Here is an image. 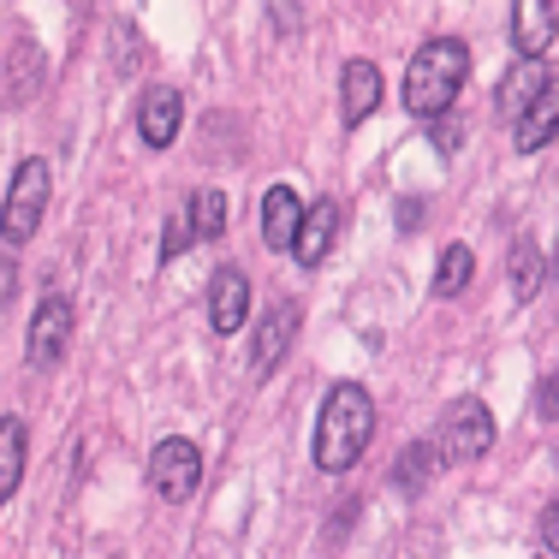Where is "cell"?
I'll return each instance as SVG.
<instances>
[{"instance_id": "cell-3", "label": "cell", "mask_w": 559, "mask_h": 559, "mask_svg": "<svg viewBox=\"0 0 559 559\" xmlns=\"http://www.w3.org/2000/svg\"><path fill=\"white\" fill-rule=\"evenodd\" d=\"M435 447H441V459L452 464H471L483 459L488 447H495V417H488L483 399H459V405L441 417V435H435Z\"/></svg>"}, {"instance_id": "cell-22", "label": "cell", "mask_w": 559, "mask_h": 559, "mask_svg": "<svg viewBox=\"0 0 559 559\" xmlns=\"http://www.w3.org/2000/svg\"><path fill=\"white\" fill-rule=\"evenodd\" d=\"M536 417H548V423H559V376H548L536 388Z\"/></svg>"}, {"instance_id": "cell-2", "label": "cell", "mask_w": 559, "mask_h": 559, "mask_svg": "<svg viewBox=\"0 0 559 559\" xmlns=\"http://www.w3.org/2000/svg\"><path fill=\"white\" fill-rule=\"evenodd\" d=\"M464 72H471V48L459 36H429V43L411 55L405 72V108L417 119H441L464 90Z\"/></svg>"}, {"instance_id": "cell-23", "label": "cell", "mask_w": 559, "mask_h": 559, "mask_svg": "<svg viewBox=\"0 0 559 559\" xmlns=\"http://www.w3.org/2000/svg\"><path fill=\"white\" fill-rule=\"evenodd\" d=\"M542 542H548V554H559V500L542 512Z\"/></svg>"}, {"instance_id": "cell-16", "label": "cell", "mask_w": 559, "mask_h": 559, "mask_svg": "<svg viewBox=\"0 0 559 559\" xmlns=\"http://www.w3.org/2000/svg\"><path fill=\"white\" fill-rule=\"evenodd\" d=\"M24 483V423L19 417H0V495H19Z\"/></svg>"}, {"instance_id": "cell-20", "label": "cell", "mask_w": 559, "mask_h": 559, "mask_svg": "<svg viewBox=\"0 0 559 559\" xmlns=\"http://www.w3.org/2000/svg\"><path fill=\"white\" fill-rule=\"evenodd\" d=\"M435 459H441V447H435V441L405 447V452H399V488H423L435 476Z\"/></svg>"}, {"instance_id": "cell-10", "label": "cell", "mask_w": 559, "mask_h": 559, "mask_svg": "<svg viewBox=\"0 0 559 559\" xmlns=\"http://www.w3.org/2000/svg\"><path fill=\"white\" fill-rule=\"evenodd\" d=\"M179 119H185L179 90H167V84L143 90V102H138V131H143V143H150V150H167V143L179 138Z\"/></svg>"}, {"instance_id": "cell-5", "label": "cell", "mask_w": 559, "mask_h": 559, "mask_svg": "<svg viewBox=\"0 0 559 559\" xmlns=\"http://www.w3.org/2000/svg\"><path fill=\"white\" fill-rule=\"evenodd\" d=\"M48 209V162H24L7 185V245H24Z\"/></svg>"}, {"instance_id": "cell-1", "label": "cell", "mask_w": 559, "mask_h": 559, "mask_svg": "<svg viewBox=\"0 0 559 559\" xmlns=\"http://www.w3.org/2000/svg\"><path fill=\"white\" fill-rule=\"evenodd\" d=\"M369 435H376V405H369V388L357 381H334L322 405V423H316V464L328 476H345L357 459H364Z\"/></svg>"}, {"instance_id": "cell-6", "label": "cell", "mask_w": 559, "mask_h": 559, "mask_svg": "<svg viewBox=\"0 0 559 559\" xmlns=\"http://www.w3.org/2000/svg\"><path fill=\"white\" fill-rule=\"evenodd\" d=\"M559 36V0H518L512 7V48L524 66H536Z\"/></svg>"}, {"instance_id": "cell-8", "label": "cell", "mask_w": 559, "mask_h": 559, "mask_svg": "<svg viewBox=\"0 0 559 559\" xmlns=\"http://www.w3.org/2000/svg\"><path fill=\"white\" fill-rule=\"evenodd\" d=\"M292 340H298V304H274V310L262 316V328H257V345H250V369H257V381L274 376L280 357L292 352Z\"/></svg>"}, {"instance_id": "cell-12", "label": "cell", "mask_w": 559, "mask_h": 559, "mask_svg": "<svg viewBox=\"0 0 559 559\" xmlns=\"http://www.w3.org/2000/svg\"><path fill=\"white\" fill-rule=\"evenodd\" d=\"M334 238H340V203H334V197H322V203L304 215V226H298V250H292V257H298L304 269H322V257L334 250Z\"/></svg>"}, {"instance_id": "cell-13", "label": "cell", "mask_w": 559, "mask_h": 559, "mask_svg": "<svg viewBox=\"0 0 559 559\" xmlns=\"http://www.w3.org/2000/svg\"><path fill=\"white\" fill-rule=\"evenodd\" d=\"M554 138H559V72L548 78V90L524 108V119H518V150L536 155V150H548Z\"/></svg>"}, {"instance_id": "cell-9", "label": "cell", "mask_w": 559, "mask_h": 559, "mask_svg": "<svg viewBox=\"0 0 559 559\" xmlns=\"http://www.w3.org/2000/svg\"><path fill=\"white\" fill-rule=\"evenodd\" d=\"M250 316V280L238 269H215V280H209V328L215 334H238Z\"/></svg>"}, {"instance_id": "cell-19", "label": "cell", "mask_w": 559, "mask_h": 559, "mask_svg": "<svg viewBox=\"0 0 559 559\" xmlns=\"http://www.w3.org/2000/svg\"><path fill=\"white\" fill-rule=\"evenodd\" d=\"M191 226H197V238H221L226 233V191L203 185V191L191 197Z\"/></svg>"}, {"instance_id": "cell-17", "label": "cell", "mask_w": 559, "mask_h": 559, "mask_svg": "<svg viewBox=\"0 0 559 559\" xmlns=\"http://www.w3.org/2000/svg\"><path fill=\"white\" fill-rule=\"evenodd\" d=\"M506 286H512V304H530V298H536V286H542V257H536V245H530V238H518L512 262H506Z\"/></svg>"}, {"instance_id": "cell-24", "label": "cell", "mask_w": 559, "mask_h": 559, "mask_svg": "<svg viewBox=\"0 0 559 559\" xmlns=\"http://www.w3.org/2000/svg\"><path fill=\"white\" fill-rule=\"evenodd\" d=\"M417 221H423V203H411V197H405V203H399V226H405V233H417Z\"/></svg>"}, {"instance_id": "cell-4", "label": "cell", "mask_w": 559, "mask_h": 559, "mask_svg": "<svg viewBox=\"0 0 559 559\" xmlns=\"http://www.w3.org/2000/svg\"><path fill=\"white\" fill-rule=\"evenodd\" d=\"M150 483H155V495H162L167 506L191 500L197 483H203V452H197V441L167 435V441L150 452Z\"/></svg>"}, {"instance_id": "cell-14", "label": "cell", "mask_w": 559, "mask_h": 559, "mask_svg": "<svg viewBox=\"0 0 559 559\" xmlns=\"http://www.w3.org/2000/svg\"><path fill=\"white\" fill-rule=\"evenodd\" d=\"M376 102H381V72L369 60H352L340 72V114H345V126H364V119L376 114Z\"/></svg>"}, {"instance_id": "cell-11", "label": "cell", "mask_w": 559, "mask_h": 559, "mask_svg": "<svg viewBox=\"0 0 559 559\" xmlns=\"http://www.w3.org/2000/svg\"><path fill=\"white\" fill-rule=\"evenodd\" d=\"M310 209L292 197V185H274L269 197H262V245L269 250H298V226Z\"/></svg>"}, {"instance_id": "cell-21", "label": "cell", "mask_w": 559, "mask_h": 559, "mask_svg": "<svg viewBox=\"0 0 559 559\" xmlns=\"http://www.w3.org/2000/svg\"><path fill=\"white\" fill-rule=\"evenodd\" d=\"M191 245H197V226H191V215H173V221H167V233H162V262H179Z\"/></svg>"}, {"instance_id": "cell-15", "label": "cell", "mask_w": 559, "mask_h": 559, "mask_svg": "<svg viewBox=\"0 0 559 559\" xmlns=\"http://www.w3.org/2000/svg\"><path fill=\"white\" fill-rule=\"evenodd\" d=\"M548 78H554V72H548L542 60H536V66H518V72L500 84V108L512 114V119H524V108L542 96V90H548Z\"/></svg>"}, {"instance_id": "cell-18", "label": "cell", "mask_w": 559, "mask_h": 559, "mask_svg": "<svg viewBox=\"0 0 559 559\" xmlns=\"http://www.w3.org/2000/svg\"><path fill=\"white\" fill-rule=\"evenodd\" d=\"M471 274H476V257L464 245H447L441 250V269H435V292H441V298H459V292L471 286Z\"/></svg>"}, {"instance_id": "cell-7", "label": "cell", "mask_w": 559, "mask_h": 559, "mask_svg": "<svg viewBox=\"0 0 559 559\" xmlns=\"http://www.w3.org/2000/svg\"><path fill=\"white\" fill-rule=\"evenodd\" d=\"M72 328H78L72 304H66V298H43V310H36V322H31V364L36 369H55L66 357V345H72Z\"/></svg>"}]
</instances>
